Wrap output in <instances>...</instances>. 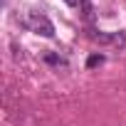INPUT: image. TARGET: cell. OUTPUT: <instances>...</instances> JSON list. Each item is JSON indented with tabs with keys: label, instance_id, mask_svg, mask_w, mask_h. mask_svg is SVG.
Masks as SVG:
<instances>
[{
	"label": "cell",
	"instance_id": "3",
	"mask_svg": "<svg viewBox=\"0 0 126 126\" xmlns=\"http://www.w3.org/2000/svg\"><path fill=\"white\" fill-rule=\"evenodd\" d=\"M47 62H52V64H67L62 57H54V54H47Z\"/></svg>",
	"mask_w": 126,
	"mask_h": 126
},
{
	"label": "cell",
	"instance_id": "2",
	"mask_svg": "<svg viewBox=\"0 0 126 126\" xmlns=\"http://www.w3.org/2000/svg\"><path fill=\"white\" fill-rule=\"evenodd\" d=\"M67 5H72V8H84V10H89V5H87V0H64Z\"/></svg>",
	"mask_w": 126,
	"mask_h": 126
},
{
	"label": "cell",
	"instance_id": "1",
	"mask_svg": "<svg viewBox=\"0 0 126 126\" xmlns=\"http://www.w3.org/2000/svg\"><path fill=\"white\" fill-rule=\"evenodd\" d=\"M22 25L30 30V32H37V35H45V37H52L54 35V25L42 15V13H27L22 17Z\"/></svg>",
	"mask_w": 126,
	"mask_h": 126
},
{
	"label": "cell",
	"instance_id": "4",
	"mask_svg": "<svg viewBox=\"0 0 126 126\" xmlns=\"http://www.w3.org/2000/svg\"><path fill=\"white\" fill-rule=\"evenodd\" d=\"M101 62H104V57H101V54H94V57L89 59V67H94V64H101Z\"/></svg>",
	"mask_w": 126,
	"mask_h": 126
}]
</instances>
